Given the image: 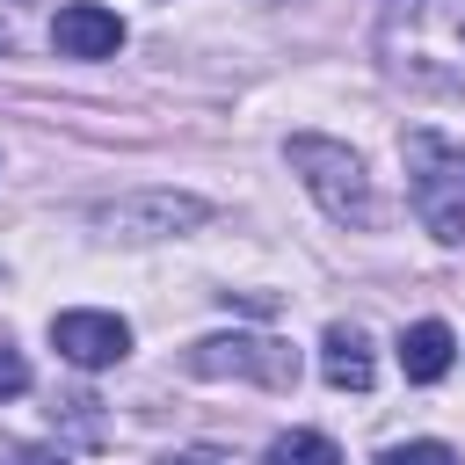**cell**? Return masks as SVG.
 <instances>
[{"label": "cell", "instance_id": "ba28073f", "mask_svg": "<svg viewBox=\"0 0 465 465\" xmlns=\"http://www.w3.org/2000/svg\"><path fill=\"white\" fill-rule=\"evenodd\" d=\"M450 356H458V334H450L443 320H414V327L400 334V371H407L414 385H436V378L450 371Z\"/></svg>", "mask_w": 465, "mask_h": 465}, {"label": "cell", "instance_id": "7c38bea8", "mask_svg": "<svg viewBox=\"0 0 465 465\" xmlns=\"http://www.w3.org/2000/svg\"><path fill=\"white\" fill-rule=\"evenodd\" d=\"M7 465H65L58 450H7Z\"/></svg>", "mask_w": 465, "mask_h": 465}, {"label": "cell", "instance_id": "9a60e30c", "mask_svg": "<svg viewBox=\"0 0 465 465\" xmlns=\"http://www.w3.org/2000/svg\"><path fill=\"white\" fill-rule=\"evenodd\" d=\"M0 450H7V443H0Z\"/></svg>", "mask_w": 465, "mask_h": 465}, {"label": "cell", "instance_id": "30bf717a", "mask_svg": "<svg viewBox=\"0 0 465 465\" xmlns=\"http://www.w3.org/2000/svg\"><path fill=\"white\" fill-rule=\"evenodd\" d=\"M378 465H458V450L436 443V436H421V443H392V450H378Z\"/></svg>", "mask_w": 465, "mask_h": 465}, {"label": "cell", "instance_id": "52a82bcc", "mask_svg": "<svg viewBox=\"0 0 465 465\" xmlns=\"http://www.w3.org/2000/svg\"><path fill=\"white\" fill-rule=\"evenodd\" d=\"M320 378H327L334 392H371V378H378L371 341H363L356 327H327V341H320Z\"/></svg>", "mask_w": 465, "mask_h": 465}, {"label": "cell", "instance_id": "277c9868", "mask_svg": "<svg viewBox=\"0 0 465 465\" xmlns=\"http://www.w3.org/2000/svg\"><path fill=\"white\" fill-rule=\"evenodd\" d=\"M203 218H211V203L203 196H174V189H138V196L94 203V225L109 240H167V232H189Z\"/></svg>", "mask_w": 465, "mask_h": 465}, {"label": "cell", "instance_id": "5b68a950", "mask_svg": "<svg viewBox=\"0 0 465 465\" xmlns=\"http://www.w3.org/2000/svg\"><path fill=\"white\" fill-rule=\"evenodd\" d=\"M51 349H58L65 363H80V371H109V363L131 356V327H124L116 312L80 305V312H58V320H51Z\"/></svg>", "mask_w": 465, "mask_h": 465}, {"label": "cell", "instance_id": "6da1fadb", "mask_svg": "<svg viewBox=\"0 0 465 465\" xmlns=\"http://www.w3.org/2000/svg\"><path fill=\"white\" fill-rule=\"evenodd\" d=\"M283 160H291V174L305 182V196H312L334 225H356V232L378 225V189H371V174H363V160H356L349 145H334V138H320V131H298V138L283 145Z\"/></svg>", "mask_w": 465, "mask_h": 465}, {"label": "cell", "instance_id": "5bb4252c", "mask_svg": "<svg viewBox=\"0 0 465 465\" xmlns=\"http://www.w3.org/2000/svg\"><path fill=\"white\" fill-rule=\"evenodd\" d=\"M0 51H7V29H0Z\"/></svg>", "mask_w": 465, "mask_h": 465}, {"label": "cell", "instance_id": "8992f818", "mask_svg": "<svg viewBox=\"0 0 465 465\" xmlns=\"http://www.w3.org/2000/svg\"><path fill=\"white\" fill-rule=\"evenodd\" d=\"M51 44H58V58H116L124 51V15H109L94 0H73V7H58Z\"/></svg>", "mask_w": 465, "mask_h": 465}, {"label": "cell", "instance_id": "8fae6325", "mask_svg": "<svg viewBox=\"0 0 465 465\" xmlns=\"http://www.w3.org/2000/svg\"><path fill=\"white\" fill-rule=\"evenodd\" d=\"M15 392H29V363L0 341V400H15Z\"/></svg>", "mask_w": 465, "mask_h": 465}, {"label": "cell", "instance_id": "3957f363", "mask_svg": "<svg viewBox=\"0 0 465 465\" xmlns=\"http://www.w3.org/2000/svg\"><path fill=\"white\" fill-rule=\"evenodd\" d=\"M182 363H189L196 378H254V385H276V392L298 385V349H283V341H269V334H211V341H196Z\"/></svg>", "mask_w": 465, "mask_h": 465}, {"label": "cell", "instance_id": "9c48e42d", "mask_svg": "<svg viewBox=\"0 0 465 465\" xmlns=\"http://www.w3.org/2000/svg\"><path fill=\"white\" fill-rule=\"evenodd\" d=\"M262 465H341V450H334V436H320V429H291V436L269 443Z\"/></svg>", "mask_w": 465, "mask_h": 465}, {"label": "cell", "instance_id": "7a4b0ae2", "mask_svg": "<svg viewBox=\"0 0 465 465\" xmlns=\"http://www.w3.org/2000/svg\"><path fill=\"white\" fill-rule=\"evenodd\" d=\"M400 160H407V196H414V218L458 247L465 240V145L443 138V131H407L400 138Z\"/></svg>", "mask_w": 465, "mask_h": 465}, {"label": "cell", "instance_id": "4fadbf2b", "mask_svg": "<svg viewBox=\"0 0 465 465\" xmlns=\"http://www.w3.org/2000/svg\"><path fill=\"white\" fill-rule=\"evenodd\" d=\"M167 465H211V458H203V450H189V458H167Z\"/></svg>", "mask_w": 465, "mask_h": 465}]
</instances>
